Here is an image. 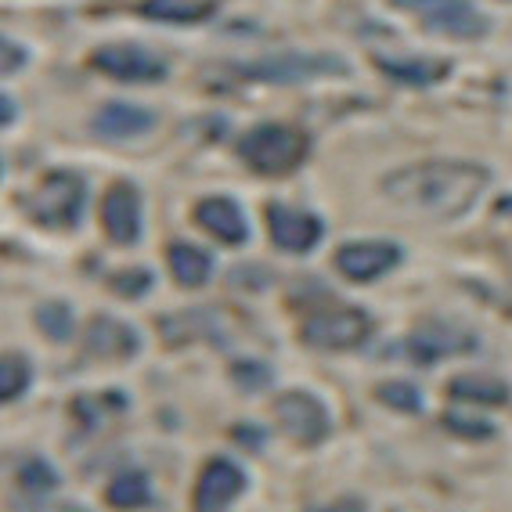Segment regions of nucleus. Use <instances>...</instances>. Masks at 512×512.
<instances>
[{"label": "nucleus", "mask_w": 512, "mask_h": 512, "mask_svg": "<svg viewBox=\"0 0 512 512\" xmlns=\"http://www.w3.org/2000/svg\"><path fill=\"white\" fill-rule=\"evenodd\" d=\"M491 174L466 159H426L383 177V195L394 206L430 220H458L487 192Z\"/></svg>", "instance_id": "1"}, {"label": "nucleus", "mask_w": 512, "mask_h": 512, "mask_svg": "<svg viewBox=\"0 0 512 512\" xmlns=\"http://www.w3.org/2000/svg\"><path fill=\"white\" fill-rule=\"evenodd\" d=\"M307 152H311V138L300 127H289V123H256L238 141L242 163L260 177L293 174L303 166Z\"/></svg>", "instance_id": "2"}, {"label": "nucleus", "mask_w": 512, "mask_h": 512, "mask_svg": "<svg viewBox=\"0 0 512 512\" xmlns=\"http://www.w3.org/2000/svg\"><path fill=\"white\" fill-rule=\"evenodd\" d=\"M235 80L246 83H311L325 76H350L347 58L339 55H300V51H282V55H267L256 62H231L228 65Z\"/></svg>", "instance_id": "3"}, {"label": "nucleus", "mask_w": 512, "mask_h": 512, "mask_svg": "<svg viewBox=\"0 0 512 512\" xmlns=\"http://www.w3.org/2000/svg\"><path fill=\"white\" fill-rule=\"evenodd\" d=\"M83 206H87V181L69 170H55L29 192L26 210L47 231H73L80 228Z\"/></svg>", "instance_id": "4"}, {"label": "nucleus", "mask_w": 512, "mask_h": 512, "mask_svg": "<svg viewBox=\"0 0 512 512\" xmlns=\"http://www.w3.org/2000/svg\"><path fill=\"white\" fill-rule=\"evenodd\" d=\"M390 4L415 15L437 37L484 40L491 29V19L480 8H473V0H390Z\"/></svg>", "instance_id": "5"}, {"label": "nucleus", "mask_w": 512, "mask_h": 512, "mask_svg": "<svg viewBox=\"0 0 512 512\" xmlns=\"http://www.w3.org/2000/svg\"><path fill=\"white\" fill-rule=\"evenodd\" d=\"M275 419L278 430L289 440H296V444H303V448H318L321 440H329L332 433L329 408L311 390H285V394H278Z\"/></svg>", "instance_id": "6"}, {"label": "nucleus", "mask_w": 512, "mask_h": 512, "mask_svg": "<svg viewBox=\"0 0 512 512\" xmlns=\"http://www.w3.org/2000/svg\"><path fill=\"white\" fill-rule=\"evenodd\" d=\"M372 336V318L361 307H332L303 321L300 339L311 350H357Z\"/></svg>", "instance_id": "7"}, {"label": "nucleus", "mask_w": 512, "mask_h": 512, "mask_svg": "<svg viewBox=\"0 0 512 512\" xmlns=\"http://www.w3.org/2000/svg\"><path fill=\"white\" fill-rule=\"evenodd\" d=\"M476 343L480 339L466 325H455V321H422V325L412 329V336L404 339V350L419 365H437L444 357L473 354Z\"/></svg>", "instance_id": "8"}, {"label": "nucleus", "mask_w": 512, "mask_h": 512, "mask_svg": "<svg viewBox=\"0 0 512 512\" xmlns=\"http://www.w3.org/2000/svg\"><path fill=\"white\" fill-rule=\"evenodd\" d=\"M91 65L98 73L119 83H163L166 80V62L152 51L138 44H105L91 55Z\"/></svg>", "instance_id": "9"}, {"label": "nucleus", "mask_w": 512, "mask_h": 512, "mask_svg": "<svg viewBox=\"0 0 512 512\" xmlns=\"http://www.w3.org/2000/svg\"><path fill=\"white\" fill-rule=\"evenodd\" d=\"M401 246L386 238H365V242H347L336 249V271L350 282H375L390 275L401 264Z\"/></svg>", "instance_id": "10"}, {"label": "nucleus", "mask_w": 512, "mask_h": 512, "mask_svg": "<svg viewBox=\"0 0 512 512\" xmlns=\"http://www.w3.org/2000/svg\"><path fill=\"white\" fill-rule=\"evenodd\" d=\"M267 231H271V242H275L282 253H311L325 238V224H321L318 213L311 210H293L285 202H267Z\"/></svg>", "instance_id": "11"}, {"label": "nucleus", "mask_w": 512, "mask_h": 512, "mask_svg": "<svg viewBox=\"0 0 512 512\" xmlns=\"http://www.w3.org/2000/svg\"><path fill=\"white\" fill-rule=\"evenodd\" d=\"M101 224L116 246L141 242V192L134 181H112L101 195Z\"/></svg>", "instance_id": "12"}, {"label": "nucleus", "mask_w": 512, "mask_h": 512, "mask_svg": "<svg viewBox=\"0 0 512 512\" xmlns=\"http://www.w3.org/2000/svg\"><path fill=\"white\" fill-rule=\"evenodd\" d=\"M83 350L105 361H130L141 354V332L112 314H94L83 329Z\"/></svg>", "instance_id": "13"}, {"label": "nucleus", "mask_w": 512, "mask_h": 512, "mask_svg": "<svg viewBox=\"0 0 512 512\" xmlns=\"http://www.w3.org/2000/svg\"><path fill=\"white\" fill-rule=\"evenodd\" d=\"M246 473L242 466H235L231 458L217 455L202 466L199 480H195V509L210 512V509H228L238 494L246 491Z\"/></svg>", "instance_id": "14"}, {"label": "nucleus", "mask_w": 512, "mask_h": 512, "mask_svg": "<svg viewBox=\"0 0 512 512\" xmlns=\"http://www.w3.org/2000/svg\"><path fill=\"white\" fill-rule=\"evenodd\" d=\"M195 224L202 231H210L213 238H220L224 246H246L249 242V224L246 213L235 199L228 195H210L195 206Z\"/></svg>", "instance_id": "15"}, {"label": "nucleus", "mask_w": 512, "mask_h": 512, "mask_svg": "<svg viewBox=\"0 0 512 512\" xmlns=\"http://www.w3.org/2000/svg\"><path fill=\"white\" fill-rule=\"evenodd\" d=\"M156 123H159L156 112L141 109V105H127V101H109L94 116V134L105 141H134L152 134Z\"/></svg>", "instance_id": "16"}, {"label": "nucleus", "mask_w": 512, "mask_h": 512, "mask_svg": "<svg viewBox=\"0 0 512 512\" xmlns=\"http://www.w3.org/2000/svg\"><path fill=\"white\" fill-rule=\"evenodd\" d=\"M375 69L404 87H433V83L448 80L451 62L444 58H375Z\"/></svg>", "instance_id": "17"}, {"label": "nucleus", "mask_w": 512, "mask_h": 512, "mask_svg": "<svg viewBox=\"0 0 512 512\" xmlns=\"http://www.w3.org/2000/svg\"><path fill=\"white\" fill-rule=\"evenodd\" d=\"M166 267L181 289H199L213 275V256L192 242H174V246H166Z\"/></svg>", "instance_id": "18"}, {"label": "nucleus", "mask_w": 512, "mask_h": 512, "mask_svg": "<svg viewBox=\"0 0 512 512\" xmlns=\"http://www.w3.org/2000/svg\"><path fill=\"white\" fill-rule=\"evenodd\" d=\"M451 401H466V404H484V408H502L509 404L512 390L502 379H491V375H455L448 383Z\"/></svg>", "instance_id": "19"}, {"label": "nucleus", "mask_w": 512, "mask_h": 512, "mask_svg": "<svg viewBox=\"0 0 512 512\" xmlns=\"http://www.w3.org/2000/svg\"><path fill=\"white\" fill-rule=\"evenodd\" d=\"M166 343H192V339H210L220 343V325L213 311H184V314H166L159 321Z\"/></svg>", "instance_id": "20"}, {"label": "nucleus", "mask_w": 512, "mask_h": 512, "mask_svg": "<svg viewBox=\"0 0 512 512\" xmlns=\"http://www.w3.org/2000/svg\"><path fill=\"white\" fill-rule=\"evenodd\" d=\"M105 498H109V505H116V509H145V505L156 502L152 480H148L145 469H123L119 476H112Z\"/></svg>", "instance_id": "21"}, {"label": "nucleus", "mask_w": 512, "mask_h": 512, "mask_svg": "<svg viewBox=\"0 0 512 512\" xmlns=\"http://www.w3.org/2000/svg\"><path fill=\"white\" fill-rule=\"evenodd\" d=\"M141 15L156 22H174V26H192L213 15L210 0H145Z\"/></svg>", "instance_id": "22"}, {"label": "nucleus", "mask_w": 512, "mask_h": 512, "mask_svg": "<svg viewBox=\"0 0 512 512\" xmlns=\"http://www.w3.org/2000/svg\"><path fill=\"white\" fill-rule=\"evenodd\" d=\"M29 383H33V361L22 350H8L0 361V401H19L29 390Z\"/></svg>", "instance_id": "23"}, {"label": "nucleus", "mask_w": 512, "mask_h": 512, "mask_svg": "<svg viewBox=\"0 0 512 512\" xmlns=\"http://www.w3.org/2000/svg\"><path fill=\"white\" fill-rule=\"evenodd\" d=\"M116 412H127V397L123 394H80L73 401V415L80 419L83 430H98L105 415H116Z\"/></svg>", "instance_id": "24"}, {"label": "nucleus", "mask_w": 512, "mask_h": 512, "mask_svg": "<svg viewBox=\"0 0 512 512\" xmlns=\"http://www.w3.org/2000/svg\"><path fill=\"white\" fill-rule=\"evenodd\" d=\"M37 325L51 343H65V339L73 336V307L65 300H47L37 307Z\"/></svg>", "instance_id": "25"}, {"label": "nucleus", "mask_w": 512, "mask_h": 512, "mask_svg": "<svg viewBox=\"0 0 512 512\" xmlns=\"http://www.w3.org/2000/svg\"><path fill=\"white\" fill-rule=\"evenodd\" d=\"M19 487H22V494H33V498L51 494L58 487L55 466L44 462V458H26V462L19 466Z\"/></svg>", "instance_id": "26"}, {"label": "nucleus", "mask_w": 512, "mask_h": 512, "mask_svg": "<svg viewBox=\"0 0 512 512\" xmlns=\"http://www.w3.org/2000/svg\"><path fill=\"white\" fill-rule=\"evenodd\" d=\"M375 401L390 404L394 412L404 415H419L422 412V394L415 383H404V379H390V383L375 386Z\"/></svg>", "instance_id": "27"}, {"label": "nucleus", "mask_w": 512, "mask_h": 512, "mask_svg": "<svg viewBox=\"0 0 512 512\" xmlns=\"http://www.w3.org/2000/svg\"><path fill=\"white\" fill-rule=\"evenodd\" d=\"M231 379H235V386L242 394H260V390L275 379V372H271L264 361H256V357H242V361L231 365Z\"/></svg>", "instance_id": "28"}, {"label": "nucleus", "mask_w": 512, "mask_h": 512, "mask_svg": "<svg viewBox=\"0 0 512 512\" xmlns=\"http://www.w3.org/2000/svg\"><path fill=\"white\" fill-rule=\"evenodd\" d=\"M109 285H112V293L127 296V300H141V296L156 285V278H152V271H148V267H127V271L112 275Z\"/></svg>", "instance_id": "29"}, {"label": "nucleus", "mask_w": 512, "mask_h": 512, "mask_svg": "<svg viewBox=\"0 0 512 512\" xmlns=\"http://www.w3.org/2000/svg\"><path fill=\"white\" fill-rule=\"evenodd\" d=\"M444 426L466 440H491L494 437V422L480 419V415H473V412H448L444 415Z\"/></svg>", "instance_id": "30"}, {"label": "nucleus", "mask_w": 512, "mask_h": 512, "mask_svg": "<svg viewBox=\"0 0 512 512\" xmlns=\"http://www.w3.org/2000/svg\"><path fill=\"white\" fill-rule=\"evenodd\" d=\"M231 437H235L238 448L260 451V448H264L267 433H264V430H256V426H249V422H242V426H235V430H231Z\"/></svg>", "instance_id": "31"}, {"label": "nucleus", "mask_w": 512, "mask_h": 512, "mask_svg": "<svg viewBox=\"0 0 512 512\" xmlns=\"http://www.w3.org/2000/svg\"><path fill=\"white\" fill-rule=\"evenodd\" d=\"M22 65H26V51H22L19 40L4 37V73H19Z\"/></svg>", "instance_id": "32"}, {"label": "nucleus", "mask_w": 512, "mask_h": 512, "mask_svg": "<svg viewBox=\"0 0 512 512\" xmlns=\"http://www.w3.org/2000/svg\"><path fill=\"white\" fill-rule=\"evenodd\" d=\"M15 116H19V109H15L11 94H4V127H15Z\"/></svg>", "instance_id": "33"}]
</instances>
